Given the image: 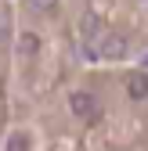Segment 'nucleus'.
Here are the masks:
<instances>
[{"instance_id":"1","label":"nucleus","mask_w":148,"mask_h":151,"mask_svg":"<svg viewBox=\"0 0 148 151\" xmlns=\"http://www.w3.org/2000/svg\"><path fill=\"white\" fill-rule=\"evenodd\" d=\"M69 108H72L76 119H94L98 115V101H94V93H87V90L69 93Z\"/></svg>"},{"instance_id":"2","label":"nucleus","mask_w":148,"mask_h":151,"mask_svg":"<svg viewBox=\"0 0 148 151\" xmlns=\"http://www.w3.org/2000/svg\"><path fill=\"white\" fill-rule=\"evenodd\" d=\"M98 54H101L105 61H116V58L126 54V40H123L119 32H105L101 40H98Z\"/></svg>"},{"instance_id":"6","label":"nucleus","mask_w":148,"mask_h":151,"mask_svg":"<svg viewBox=\"0 0 148 151\" xmlns=\"http://www.w3.org/2000/svg\"><path fill=\"white\" fill-rule=\"evenodd\" d=\"M22 50H36V40H33V36H22Z\"/></svg>"},{"instance_id":"5","label":"nucleus","mask_w":148,"mask_h":151,"mask_svg":"<svg viewBox=\"0 0 148 151\" xmlns=\"http://www.w3.org/2000/svg\"><path fill=\"white\" fill-rule=\"evenodd\" d=\"M29 4H33V11H51L58 0H29Z\"/></svg>"},{"instance_id":"4","label":"nucleus","mask_w":148,"mask_h":151,"mask_svg":"<svg viewBox=\"0 0 148 151\" xmlns=\"http://www.w3.org/2000/svg\"><path fill=\"white\" fill-rule=\"evenodd\" d=\"M25 144H29V140H25V133H15V137L7 140V151H25Z\"/></svg>"},{"instance_id":"3","label":"nucleus","mask_w":148,"mask_h":151,"mask_svg":"<svg viewBox=\"0 0 148 151\" xmlns=\"http://www.w3.org/2000/svg\"><path fill=\"white\" fill-rule=\"evenodd\" d=\"M126 93H130L134 101H144L148 97V76L144 72H134L130 79H126Z\"/></svg>"}]
</instances>
